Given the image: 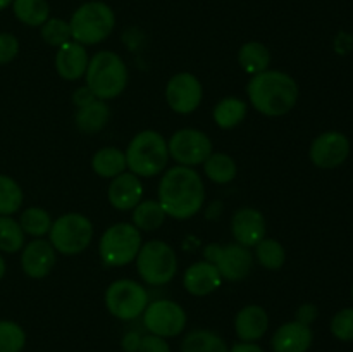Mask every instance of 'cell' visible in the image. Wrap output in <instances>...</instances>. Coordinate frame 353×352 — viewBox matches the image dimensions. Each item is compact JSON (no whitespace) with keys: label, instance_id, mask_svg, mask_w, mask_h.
Segmentation results:
<instances>
[{"label":"cell","instance_id":"42","mask_svg":"<svg viewBox=\"0 0 353 352\" xmlns=\"http://www.w3.org/2000/svg\"><path fill=\"white\" fill-rule=\"evenodd\" d=\"M230 352H265L264 349L259 347L255 342H238L233 347L230 349Z\"/></svg>","mask_w":353,"mask_h":352},{"label":"cell","instance_id":"43","mask_svg":"<svg viewBox=\"0 0 353 352\" xmlns=\"http://www.w3.org/2000/svg\"><path fill=\"white\" fill-rule=\"evenodd\" d=\"M3 275H6V261H3V257L0 255V280L3 278Z\"/></svg>","mask_w":353,"mask_h":352},{"label":"cell","instance_id":"8","mask_svg":"<svg viewBox=\"0 0 353 352\" xmlns=\"http://www.w3.org/2000/svg\"><path fill=\"white\" fill-rule=\"evenodd\" d=\"M93 240V223L79 213H68L59 216L48 231V242L55 252L64 255H76L86 251Z\"/></svg>","mask_w":353,"mask_h":352},{"label":"cell","instance_id":"34","mask_svg":"<svg viewBox=\"0 0 353 352\" xmlns=\"http://www.w3.org/2000/svg\"><path fill=\"white\" fill-rule=\"evenodd\" d=\"M40 33L45 43L57 48L72 40L69 21L59 19V17H48V19L40 26Z\"/></svg>","mask_w":353,"mask_h":352},{"label":"cell","instance_id":"11","mask_svg":"<svg viewBox=\"0 0 353 352\" xmlns=\"http://www.w3.org/2000/svg\"><path fill=\"white\" fill-rule=\"evenodd\" d=\"M169 157L174 159L178 166L195 168L205 162L212 154V140L203 131L195 128L178 130L168 141Z\"/></svg>","mask_w":353,"mask_h":352},{"label":"cell","instance_id":"40","mask_svg":"<svg viewBox=\"0 0 353 352\" xmlns=\"http://www.w3.org/2000/svg\"><path fill=\"white\" fill-rule=\"evenodd\" d=\"M140 342L141 335L138 333V331H128V333H124V337L121 338V349H123L124 352H138Z\"/></svg>","mask_w":353,"mask_h":352},{"label":"cell","instance_id":"20","mask_svg":"<svg viewBox=\"0 0 353 352\" xmlns=\"http://www.w3.org/2000/svg\"><path fill=\"white\" fill-rule=\"evenodd\" d=\"M88 62L90 55L85 45L74 40L59 47L57 54H55V69H57L59 76L68 81H76V79L83 78L86 68H88Z\"/></svg>","mask_w":353,"mask_h":352},{"label":"cell","instance_id":"3","mask_svg":"<svg viewBox=\"0 0 353 352\" xmlns=\"http://www.w3.org/2000/svg\"><path fill=\"white\" fill-rule=\"evenodd\" d=\"M85 79L93 95L107 102L126 90L128 68L119 54L112 50H100L90 57Z\"/></svg>","mask_w":353,"mask_h":352},{"label":"cell","instance_id":"25","mask_svg":"<svg viewBox=\"0 0 353 352\" xmlns=\"http://www.w3.org/2000/svg\"><path fill=\"white\" fill-rule=\"evenodd\" d=\"M181 352H230V347L216 331L199 328L186 335L181 344Z\"/></svg>","mask_w":353,"mask_h":352},{"label":"cell","instance_id":"13","mask_svg":"<svg viewBox=\"0 0 353 352\" xmlns=\"http://www.w3.org/2000/svg\"><path fill=\"white\" fill-rule=\"evenodd\" d=\"M203 86L192 72H178L165 85V100L178 114H192L200 107Z\"/></svg>","mask_w":353,"mask_h":352},{"label":"cell","instance_id":"37","mask_svg":"<svg viewBox=\"0 0 353 352\" xmlns=\"http://www.w3.org/2000/svg\"><path fill=\"white\" fill-rule=\"evenodd\" d=\"M19 54V41L14 35L0 33V66L9 64Z\"/></svg>","mask_w":353,"mask_h":352},{"label":"cell","instance_id":"14","mask_svg":"<svg viewBox=\"0 0 353 352\" xmlns=\"http://www.w3.org/2000/svg\"><path fill=\"white\" fill-rule=\"evenodd\" d=\"M350 154V141L340 131L321 133L310 145V161L321 169H333L343 164Z\"/></svg>","mask_w":353,"mask_h":352},{"label":"cell","instance_id":"18","mask_svg":"<svg viewBox=\"0 0 353 352\" xmlns=\"http://www.w3.org/2000/svg\"><path fill=\"white\" fill-rule=\"evenodd\" d=\"M221 283H223L221 273L217 271L212 262L205 261V259L186 268L185 275H183V286L186 292L195 297H203L216 292Z\"/></svg>","mask_w":353,"mask_h":352},{"label":"cell","instance_id":"35","mask_svg":"<svg viewBox=\"0 0 353 352\" xmlns=\"http://www.w3.org/2000/svg\"><path fill=\"white\" fill-rule=\"evenodd\" d=\"M26 345V333L14 321H0V352H21Z\"/></svg>","mask_w":353,"mask_h":352},{"label":"cell","instance_id":"38","mask_svg":"<svg viewBox=\"0 0 353 352\" xmlns=\"http://www.w3.org/2000/svg\"><path fill=\"white\" fill-rule=\"evenodd\" d=\"M138 352H171V347L165 342V338L148 333L145 337H141Z\"/></svg>","mask_w":353,"mask_h":352},{"label":"cell","instance_id":"22","mask_svg":"<svg viewBox=\"0 0 353 352\" xmlns=\"http://www.w3.org/2000/svg\"><path fill=\"white\" fill-rule=\"evenodd\" d=\"M110 117L109 106L105 100L95 99L88 106L79 107L74 114V124L81 133L93 135L102 131L107 126Z\"/></svg>","mask_w":353,"mask_h":352},{"label":"cell","instance_id":"24","mask_svg":"<svg viewBox=\"0 0 353 352\" xmlns=\"http://www.w3.org/2000/svg\"><path fill=\"white\" fill-rule=\"evenodd\" d=\"M238 62H240L241 69L245 72L255 76L269 69V66H271V52L261 41H247L240 47Z\"/></svg>","mask_w":353,"mask_h":352},{"label":"cell","instance_id":"4","mask_svg":"<svg viewBox=\"0 0 353 352\" xmlns=\"http://www.w3.org/2000/svg\"><path fill=\"white\" fill-rule=\"evenodd\" d=\"M126 164L138 178H152L161 175L169 162L168 141L159 131L145 130L134 135L128 145Z\"/></svg>","mask_w":353,"mask_h":352},{"label":"cell","instance_id":"15","mask_svg":"<svg viewBox=\"0 0 353 352\" xmlns=\"http://www.w3.org/2000/svg\"><path fill=\"white\" fill-rule=\"evenodd\" d=\"M231 233L236 244L252 248L265 238L264 214L255 207H241L231 217Z\"/></svg>","mask_w":353,"mask_h":352},{"label":"cell","instance_id":"16","mask_svg":"<svg viewBox=\"0 0 353 352\" xmlns=\"http://www.w3.org/2000/svg\"><path fill=\"white\" fill-rule=\"evenodd\" d=\"M57 261V252L52 244L43 238H34L33 242L23 247L21 254V268L30 278H45L54 269Z\"/></svg>","mask_w":353,"mask_h":352},{"label":"cell","instance_id":"2","mask_svg":"<svg viewBox=\"0 0 353 352\" xmlns=\"http://www.w3.org/2000/svg\"><path fill=\"white\" fill-rule=\"evenodd\" d=\"M252 107L268 117H281L299 102L300 90L295 79L278 69L252 76L247 85Z\"/></svg>","mask_w":353,"mask_h":352},{"label":"cell","instance_id":"39","mask_svg":"<svg viewBox=\"0 0 353 352\" xmlns=\"http://www.w3.org/2000/svg\"><path fill=\"white\" fill-rule=\"evenodd\" d=\"M316 317H317V307L314 306V304H303V306H300L299 309H296L295 321H299V323H303L307 324V326H310V324L316 321Z\"/></svg>","mask_w":353,"mask_h":352},{"label":"cell","instance_id":"33","mask_svg":"<svg viewBox=\"0 0 353 352\" xmlns=\"http://www.w3.org/2000/svg\"><path fill=\"white\" fill-rule=\"evenodd\" d=\"M24 247V231L19 221L10 216H0V251L14 252Z\"/></svg>","mask_w":353,"mask_h":352},{"label":"cell","instance_id":"5","mask_svg":"<svg viewBox=\"0 0 353 352\" xmlns=\"http://www.w3.org/2000/svg\"><path fill=\"white\" fill-rule=\"evenodd\" d=\"M116 26L114 10L100 0H92L74 10L69 19L72 40L81 45H97L105 40Z\"/></svg>","mask_w":353,"mask_h":352},{"label":"cell","instance_id":"7","mask_svg":"<svg viewBox=\"0 0 353 352\" xmlns=\"http://www.w3.org/2000/svg\"><path fill=\"white\" fill-rule=\"evenodd\" d=\"M141 244V233L133 223H116L100 238V259L109 268H121L137 259Z\"/></svg>","mask_w":353,"mask_h":352},{"label":"cell","instance_id":"21","mask_svg":"<svg viewBox=\"0 0 353 352\" xmlns=\"http://www.w3.org/2000/svg\"><path fill=\"white\" fill-rule=\"evenodd\" d=\"M269 328V316L264 307L257 304L245 306L234 317V331L241 342H257Z\"/></svg>","mask_w":353,"mask_h":352},{"label":"cell","instance_id":"27","mask_svg":"<svg viewBox=\"0 0 353 352\" xmlns=\"http://www.w3.org/2000/svg\"><path fill=\"white\" fill-rule=\"evenodd\" d=\"M236 162L231 155L223 154V152H212L203 162V173L210 182L217 185H226L233 182L236 176Z\"/></svg>","mask_w":353,"mask_h":352},{"label":"cell","instance_id":"23","mask_svg":"<svg viewBox=\"0 0 353 352\" xmlns=\"http://www.w3.org/2000/svg\"><path fill=\"white\" fill-rule=\"evenodd\" d=\"M92 169L100 178H116L128 169L126 155L117 147H102L93 154Z\"/></svg>","mask_w":353,"mask_h":352},{"label":"cell","instance_id":"28","mask_svg":"<svg viewBox=\"0 0 353 352\" xmlns=\"http://www.w3.org/2000/svg\"><path fill=\"white\" fill-rule=\"evenodd\" d=\"M14 16L23 24L38 28L50 17V6L47 0H12Z\"/></svg>","mask_w":353,"mask_h":352},{"label":"cell","instance_id":"1","mask_svg":"<svg viewBox=\"0 0 353 352\" xmlns=\"http://www.w3.org/2000/svg\"><path fill=\"white\" fill-rule=\"evenodd\" d=\"M205 188L202 176L193 168L174 166L162 175L159 183V204L174 219H190L202 211Z\"/></svg>","mask_w":353,"mask_h":352},{"label":"cell","instance_id":"10","mask_svg":"<svg viewBox=\"0 0 353 352\" xmlns=\"http://www.w3.org/2000/svg\"><path fill=\"white\" fill-rule=\"evenodd\" d=\"M205 261L212 262L221 273L223 280L228 282H241L247 278L254 266V254L250 248L240 244H209L203 248Z\"/></svg>","mask_w":353,"mask_h":352},{"label":"cell","instance_id":"30","mask_svg":"<svg viewBox=\"0 0 353 352\" xmlns=\"http://www.w3.org/2000/svg\"><path fill=\"white\" fill-rule=\"evenodd\" d=\"M255 259L262 268L269 269V271H278L285 266L286 251L281 242L274 240V238H262L255 245Z\"/></svg>","mask_w":353,"mask_h":352},{"label":"cell","instance_id":"29","mask_svg":"<svg viewBox=\"0 0 353 352\" xmlns=\"http://www.w3.org/2000/svg\"><path fill=\"white\" fill-rule=\"evenodd\" d=\"M168 214L159 200H141L133 209V224L141 231H155L164 224Z\"/></svg>","mask_w":353,"mask_h":352},{"label":"cell","instance_id":"26","mask_svg":"<svg viewBox=\"0 0 353 352\" xmlns=\"http://www.w3.org/2000/svg\"><path fill=\"white\" fill-rule=\"evenodd\" d=\"M247 116V104L238 97H226L214 107V123L221 130H233Z\"/></svg>","mask_w":353,"mask_h":352},{"label":"cell","instance_id":"45","mask_svg":"<svg viewBox=\"0 0 353 352\" xmlns=\"http://www.w3.org/2000/svg\"><path fill=\"white\" fill-rule=\"evenodd\" d=\"M352 297H353V286H352Z\"/></svg>","mask_w":353,"mask_h":352},{"label":"cell","instance_id":"32","mask_svg":"<svg viewBox=\"0 0 353 352\" xmlns=\"http://www.w3.org/2000/svg\"><path fill=\"white\" fill-rule=\"evenodd\" d=\"M23 190L16 179L0 175V216H12L23 206Z\"/></svg>","mask_w":353,"mask_h":352},{"label":"cell","instance_id":"19","mask_svg":"<svg viewBox=\"0 0 353 352\" xmlns=\"http://www.w3.org/2000/svg\"><path fill=\"white\" fill-rule=\"evenodd\" d=\"M314 342L312 328L299 321L281 324L271 338L272 352H307Z\"/></svg>","mask_w":353,"mask_h":352},{"label":"cell","instance_id":"41","mask_svg":"<svg viewBox=\"0 0 353 352\" xmlns=\"http://www.w3.org/2000/svg\"><path fill=\"white\" fill-rule=\"evenodd\" d=\"M95 99L97 97L93 95V92L86 85L81 86V88H78L74 93H72V102H74V106L78 107V109L79 107L88 106V104L93 102Z\"/></svg>","mask_w":353,"mask_h":352},{"label":"cell","instance_id":"6","mask_svg":"<svg viewBox=\"0 0 353 352\" xmlns=\"http://www.w3.org/2000/svg\"><path fill=\"white\" fill-rule=\"evenodd\" d=\"M137 269L147 285H168L178 273L174 248L162 240L145 242L137 255Z\"/></svg>","mask_w":353,"mask_h":352},{"label":"cell","instance_id":"36","mask_svg":"<svg viewBox=\"0 0 353 352\" xmlns=\"http://www.w3.org/2000/svg\"><path fill=\"white\" fill-rule=\"evenodd\" d=\"M331 333L340 342L353 340V307L338 311L331 320Z\"/></svg>","mask_w":353,"mask_h":352},{"label":"cell","instance_id":"9","mask_svg":"<svg viewBox=\"0 0 353 352\" xmlns=\"http://www.w3.org/2000/svg\"><path fill=\"white\" fill-rule=\"evenodd\" d=\"M148 306V292L134 280H116L105 290V307L121 321H133Z\"/></svg>","mask_w":353,"mask_h":352},{"label":"cell","instance_id":"31","mask_svg":"<svg viewBox=\"0 0 353 352\" xmlns=\"http://www.w3.org/2000/svg\"><path fill=\"white\" fill-rule=\"evenodd\" d=\"M52 223L54 221H52L50 214L41 209V207H28L19 217V224L23 228L24 235H30V237L34 238H41L48 235Z\"/></svg>","mask_w":353,"mask_h":352},{"label":"cell","instance_id":"12","mask_svg":"<svg viewBox=\"0 0 353 352\" xmlns=\"http://www.w3.org/2000/svg\"><path fill=\"white\" fill-rule=\"evenodd\" d=\"M141 316H143V324L148 333L162 338L176 337V335L183 333V330L186 328L185 309L174 300H152Z\"/></svg>","mask_w":353,"mask_h":352},{"label":"cell","instance_id":"44","mask_svg":"<svg viewBox=\"0 0 353 352\" xmlns=\"http://www.w3.org/2000/svg\"><path fill=\"white\" fill-rule=\"evenodd\" d=\"M9 6H12V0H0V10L7 9Z\"/></svg>","mask_w":353,"mask_h":352},{"label":"cell","instance_id":"17","mask_svg":"<svg viewBox=\"0 0 353 352\" xmlns=\"http://www.w3.org/2000/svg\"><path fill=\"white\" fill-rule=\"evenodd\" d=\"M143 197V185L141 179L133 173H121L116 178L110 179L107 199L109 204L117 211H133Z\"/></svg>","mask_w":353,"mask_h":352}]
</instances>
